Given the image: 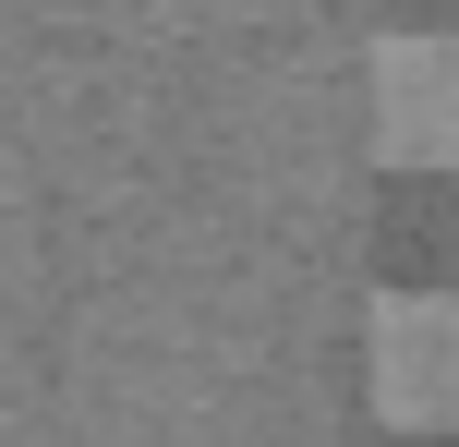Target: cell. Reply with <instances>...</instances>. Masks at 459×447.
<instances>
[{
    "label": "cell",
    "instance_id": "1",
    "mask_svg": "<svg viewBox=\"0 0 459 447\" xmlns=\"http://www.w3.org/2000/svg\"><path fill=\"white\" fill-rule=\"evenodd\" d=\"M363 387L399 435H459V290H387L375 303Z\"/></svg>",
    "mask_w": 459,
    "mask_h": 447
},
{
    "label": "cell",
    "instance_id": "2",
    "mask_svg": "<svg viewBox=\"0 0 459 447\" xmlns=\"http://www.w3.org/2000/svg\"><path fill=\"white\" fill-rule=\"evenodd\" d=\"M375 158L387 169H459V37H387L375 48Z\"/></svg>",
    "mask_w": 459,
    "mask_h": 447
}]
</instances>
